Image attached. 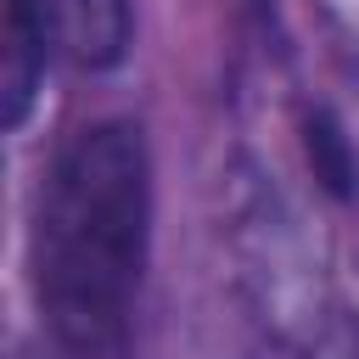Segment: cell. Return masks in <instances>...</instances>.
Listing matches in <instances>:
<instances>
[{
  "label": "cell",
  "instance_id": "cell-1",
  "mask_svg": "<svg viewBox=\"0 0 359 359\" xmlns=\"http://www.w3.org/2000/svg\"><path fill=\"white\" fill-rule=\"evenodd\" d=\"M151 180L146 146L129 123L79 129L39 191L34 280L50 331L79 359H118L129 337V303L146 264Z\"/></svg>",
  "mask_w": 359,
  "mask_h": 359
},
{
  "label": "cell",
  "instance_id": "cell-2",
  "mask_svg": "<svg viewBox=\"0 0 359 359\" xmlns=\"http://www.w3.org/2000/svg\"><path fill=\"white\" fill-rule=\"evenodd\" d=\"M11 6L34 22L45 56L67 67L90 73L112 67L129 45V0H11Z\"/></svg>",
  "mask_w": 359,
  "mask_h": 359
},
{
  "label": "cell",
  "instance_id": "cell-3",
  "mask_svg": "<svg viewBox=\"0 0 359 359\" xmlns=\"http://www.w3.org/2000/svg\"><path fill=\"white\" fill-rule=\"evenodd\" d=\"M39 67H45V45H39L34 22L11 6V22H6V123H22Z\"/></svg>",
  "mask_w": 359,
  "mask_h": 359
}]
</instances>
